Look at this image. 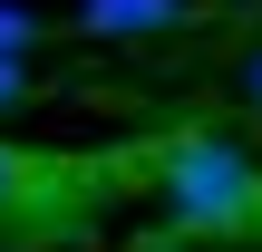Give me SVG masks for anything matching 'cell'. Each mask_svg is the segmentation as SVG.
<instances>
[{
  "label": "cell",
  "mask_w": 262,
  "mask_h": 252,
  "mask_svg": "<svg viewBox=\"0 0 262 252\" xmlns=\"http://www.w3.org/2000/svg\"><path fill=\"white\" fill-rule=\"evenodd\" d=\"M29 97V58H0V107H19Z\"/></svg>",
  "instance_id": "5"
},
{
  "label": "cell",
  "mask_w": 262,
  "mask_h": 252,
  "mask_svg": "<svg viewBox=\"0 0 262 252\" xmlns=\"http://www.w3.org/2000/svg\"><path fill=\"white\" fill-rule=\"evenodd\" d=\"M29 194H39V165H29L19 146H0V214H19Z\"/></svg>",
  "instance_id": "4"
},
{
  "label": "cell",
  "mask_w": 262,
  "mask_h": 252,
  "mask_svg": "<svg viewBox=\"0 0 262 252\" xmlns=\"http://www.w3.org/2000/svg\"><path fill=\"white\" fill-rule=\"evenodd\" d=\"M233 87H243V97H253V107H262V49H253V58H243V78H233Z\"/></svg>",
  "instance_id": "6"
},
{
  "label": "cell",
  "mask_w": 262,
  "mask_h": 252,
  "mask_svg": "<svg viewBox=\"0 0 262 252\" xmlns=\"http://www.w3.org/2000/svg\"><path fill=\"white\" fill-rule=\"evenodd\" d=\"M156 204L175 233H243L262 214V175L243 146H224L214 126H185L165 155H156Z\"/></svg>",
  "instance_id": "1"
},
{
  "label": "cell",
  "mask_w": 262,
  "mask_h": 252,
  "mask_svg": "<svg viewBox=\"0 0 262 252\" xmlns=\"http://www.w3.org/2000/svg\"><path fill=\"white\" fill-rule=\"evenodd\" d=\"M194 0H78L68 29L78 39H156V29H194Z\"/></svg>",
  "instance_id": "2"
},
{
  "label": "cell",
  "mask_w": 262,
  "mask_h": 252,
  "mask_svg": "<svg viewBox=\"0 0 262 252\" xmlns=\"http://www.w3.org/2000/svg\"><path fill=\"white\" fill-rule=\"evenodd\" d=\"M39 39H49V19H39V10H19V0H0V58H29Z\"/></svg>",
  "instance_id": "3"
}]
</instances>
